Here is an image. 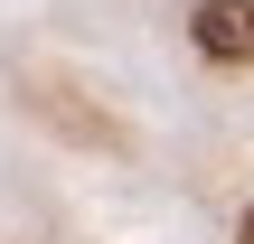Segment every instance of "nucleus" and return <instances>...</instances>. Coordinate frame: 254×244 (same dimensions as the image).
<instances>
[{"instance_id": "nucleus-1", "label": "nucleus", "mask_w": 254, "mask_h": 244, "mask_svg": "<svg viewBox=\"0 0 254 244\" xmlns=\"http://www.w3.org/2000/svg\"><path fill=\"white\" fill-rule=\"evenodd\" d=\"M189 47L207 66H254V0H198L189 9Z\"/></svg>"}, {"instance_id": "nucleus-2", "label": "nucleus", "mask_w": 254, "mask_h": 244, "mask_svg": "<svg viewBox=\"0 0 254 244\" xmlns=\"http://www.w3.org/2000/svg\"><path fill=\"white\" fill-rule=\"evenodd\" d=\"M236 244H254V207H245V216H236Z\"/></svg>"}]
</instances>
